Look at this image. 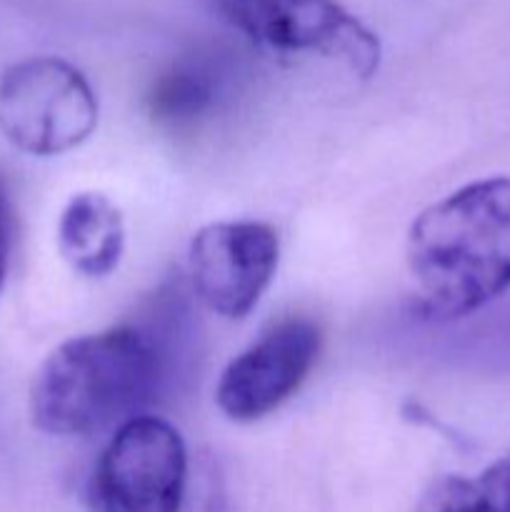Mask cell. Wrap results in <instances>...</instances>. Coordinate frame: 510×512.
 Instances as JSON below:
<instances>
[{
    "label": "cell",
    "mask_w": 510,
    "mask_h": 512,
    "mask_svg": "<svg viewBox=\"0 0 510 512\" xmlns=\"http://www.w3.org/2000/svg\"><path fill=\"white\" fill-rule=\"evenodd\" d=\"M218 53H195L178 60L153 83L148 113L155 123L188 128L210 113L228 88V68Z\"/></svg>",
    "instance_id": "obj_9"
},
{
    "label": "cell",
    "mask_w": 510,
    "mask_h": 512,
    "mask_svg": "<svg viewBox=\"0 0 510 512\" xmlns=\"http://www.w3.org/2000/svg\"><path fill=\"white\" fill-rule=\"evenodd\" d=\"M278 255V235L258 220L205 225L188 248L193 293L220 318H245L268 290L278 270Z\"/></svg>",
    "instance_id": "obj_6"
},
{
    "label": "cell",
    "mask_w": 510,
    "mask_h": 512,
    "mask_svg": "<svg viewBox=\"0 0 510 512\" xmlns=\"http://www.w3.org/2000/svg\"><path fill=\"white\" fill-rule=\"evenodd\" d=\"M165 355L145 330L118 325L65 340L35 373L30 418L48 435H90L128 420L163 385Z\"/></svg>",
    "instance_id": "obj_2"
},
{
    "label": "cell",
    "mask_w": 510,
    "mask_h": 512,
    "mask_svg": "<svg viewBox=\"0 0 510 512\" xmlns=\"http://www.w3.org/2000/svg\"><path fill=\"white\" fill-rule=\"evenodd\" d=\"M320 328L310 318L280 320L228 363L215 403L235 423L278 410L303 385L320 353Z\"/></svg>",
    "instance_id": "obj_7"
},
{
    "label": "cell",
    "mask_w": 510,
    "mask_h": 512,
    "mask_svg": "<svg viewBox=\"0 0 510 512\" xmlns=\"http://www.w3.org/2000/svg\"><path fill=\"white\" fill-rule=\"evenodd\" d=\"M95 125V90L68 60L35 55L0 75V133L20 153H68L93 135Z\"/></svg>",
    "instance_id": "obj_3"
},
{
    "label": "cell",
    "mask_w": 510,
    "mask_h": 512,
    "mask_svg": "<svg viewBox=\"0 0 510 512\" xmlns=\"http://www.w3.org/2000/svg\"><path fill=\"white\" fill-rule=\"evenodd\" d=\"M188 453L178 430L153 415L125 420L100 453L93 512H180Z\"/></svg>",
    "instance_id": "obj_5"
},
{
    "label": "cell",
    "mask_w": 510,
    "mask_h": 512,
    "mask_svg": "<svg viewBox=\"0 0 510 512\" xmlns=\"http://www.w3.org/2000/svg\"><path fill=\"white\" fill-rule=\"evenodd\" d=\"M10 253H13V200H10L8 183L0 173V295L8 283Z\"/></svg>",
    "instance_id": "obj_11"
},
{
    "label": "cell",
    "mask_w": 510,
    "mask_h": 512,
    "mask_svg": "<svg viewBox=\"0 0 510 512\" xmlns=\"http://www.w3.org/2000/svg\"><path fill=\"white\" fill-rule=\"evenodd\" d=\"M58 250L73 273L108 278L125 250V220L118 205L103 193H78L58 220Z\"/></svg>",
    "instance_id": "obj_8"
},
{
    "label": "cell",
    "mask_w": 510,
    "mask_h": 512,
    "mask_svg": "<svg viewBox=\"0 0 510 512\" xmlns=\"http://www.w3.org/2000/svg\"><path fill=\"white\" fill-rule=\"evenodd\" d=\"M418 512H510V453L473 478L438 483Z\"/></svg>",
    "instance_id": "obj_10"
},
{
    "label": "cell",
    "mask_w": 510,
    "mask_h": 512,
    "mask_svg": "<svg viewBox=\"0 0 510 512\" xmlns=\"http://www.w3.org/2000/svg\"><path fill=\"white\" fill-rule=\"evenodd\" d=\"M220 18L250 43L285 58H323L355 78L380 65V43L335 0H213Z\"/></svg>",
    "instance_id": "obj_4"
},
{
    "label": "cell",
    "mask_w": 510,
    "mask_h": 512,
    "mask_svg": "<svg viewBox=\"0 0 510 512\" xmlns=\"http://www.w3.org/2000/svg\"><path fill=\"white\" fill-rule=\"evenodd\" d=\"M425 320L448 323L510 290V178H485L425 208L405 243Z\"/></svg>",
    "instance_id": "obj_1"
}]
</instances>
